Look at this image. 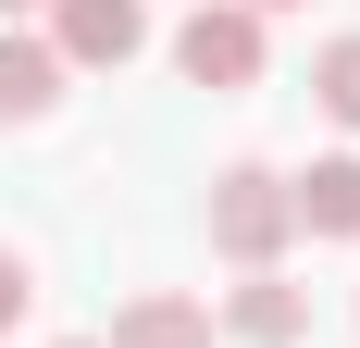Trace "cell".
Returning <instances> with one entry per match:
<instances>
[{"mask_svg":"<svg viewBox=\"0 0 360 348\" xmlns=\"http://www.w3.org/2000/svg\"><path fill=\"white\" fill-rule=\"evenodd\" d=\"M199 224H212V249L236 261V274H274V261H286V237H298V224H286V174H274V162H224Z\"/></svg>","mask_w":360,"mask_h":348,"instance_id":"6da1fadb","label":"cell"},{"mask_svg":"<svg viewBox=\"0 0 360 348\" xmlns=\"http://www.w3.org/2000/svg\"><path fill=\"white\" fill-rule=\"evenodd\" d=\"M261 63H274V50H261V13H249V0H199V13L174 25V75L212 87V100L261 87Z\"/></svg>","mask_w":360,"mask_h":348,"instance_id":"7a4b0ae2","label":"cell"},{"mask_svg":"<svg viewBox=\"0 0 360 348\" xmlns=\"http://www.w3.org/2000/svg\"><path fill=\"white\" fill-rule=\"evenodd\" d=\"M149 50V0H50V63L63 75H124Z\"/></svg>","mask_w":360,"mask_h":348,"instance_id":"3957f363","label":"cell"},{"mask_svg":"<svg viewBox=\"0 0 360 348\" xmlns=\"http://www.w3.org/2000/svg\"><path fill=\"white\" fill-rule=\"evenodd\" d=\"M286 224L298 237H360V149H323L311 174H286Z\"/></svg>","mask_w":360,"mask_h":348,"instance_id":"277c9868","label":"cell"},{"mask_svg":"<svg viewBox=\"0 0 360 348\" xmlns=\"http://www.w3.org/2000/svg\"><path fill=\"white\" fill-rule=\"evenodd\" d=\"M63 112V63H50V37L0 25V125H50Z\"/></svg>","mask_w":360,"mask_h":348,"instance_id":"5b68a950","label":"cell"},{"mask_svg":"<svg viewBox=\"0 0 360 348\" xmlns=\"http://www.w3.org/2000/svg\"><path fill=\"white\" fill-rule=\"evenodd\" d=\"M224 336H236V348H298V336H311V299H298L286 274H249L236 299H224Z\"/></svg>","mask_w":360,"mask_h":348,"instance_id":"8992f818","label":"cell"},{"mask_svg":"<svg viewBox=\"0 0 360 348\" xmlns=\"http://www.w3.org/2000/svg\"><path fill=\"white\" fill-rule=\"evenodd\" d=\"M100 348H212V311H199V299H174V286H149V299H124V311H112Z\"/></svg>","mask_w":360,"mask_h":348,"instance_id":"52a82bcc","label":"cell"},{"mask_svg":"<svg viewBox=\"0 0 360 348\" xmlns=\"http://www.w3.org/2000/svg\"><path fill=\"white\" fill-rule=\"evenodd\" d=\"M311 100H323L335 125H360V25H348V37H323V50H311Z\"/></svg>","mask_w":360,"mask_h":348,"instance_id":"ba28073f","label":"cell"},{"mask_svg":"<svg viewBox=\"0 0 360 348\" xmlns=\"http://www.w3.org/2000/svg\"><path fill=\"white\" fill-rule=\"evenodd\" d=\"M25 299H37V274H25V249H0V336L25 323Z\"/></svg>","mask_w":360,"mask_h":348,"instance_id":"9c48e42d","label":"cell"},{"mask_svg":"<svg viewBox=\"0 0 360 348\" xmlns=\"http://www.w3.org/2000/svg\"><path fill=\"white\" fill-rule=\"evenodd\" d=\"M25 13H50V0H0V25H25Z\"/></svg>","mask_w":360,"mask_h":348,"instance_id":"30bf717a","label":"cell"},{"mask_svg":"<svg viewBox=\"0 0 360 348\" xmlns=\"http://www.w3.org/2000/svg\"><path fill=\"white\" fill-rule=\"evenodd\" d=\"M249 13H298V0H249Z\"/></svg>","mask_w":360,"mask_h":348,"instance_id":"8fae6325","label":"cell"},{"mask_svg":"<svg viewBox=\"0 0 360 348\" xmlns=\"http://www.w3.org/2000/svg\"><path fill=\"white\" fill-rule=\"evenodd\" d=\"M63 348H100V336H63Z\"/></svg>","mask_w":360,"mask_h":348,"instance_id":"7c38bea8","label":"cell"}]
</instances>
